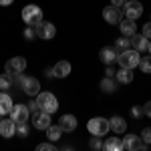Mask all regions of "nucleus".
Instances as JSON below:
<instances>
[{
	"instance_id": "obj_21",
	"label": "nucleus",
	"mask_w": 151,
	"mask_h": 151,
	"mask_svg": "<svg viewBox=\"0 0 151 151\" xmlns=\"http://www.w3.org/2000/svg\"><path fill=\"white\" fill-rule=\"evenodd\" d=\"M131 81H133V69H125V67H121V70H117V83H121V85H129Z\"/></svg>"
},
{
	"instance_id": "obj_20",
	"label": "nucleus",
	"mask_w": 151,
	"mask_h": 151,
	"mask_svg": "<svg viewBox=\"0 0 151 151\" xmlns=\"http://www.w3.org/2000/svg\"><path fill=\"white\" fill-rule=\"evenodd\" d=\"M58 125H60V129L63 131H75L77 129V119H75V115H63L60 119H58Z\"/></svg>"
},
{
	"instance_id": "obj_26",
	"label": "nucleus",
	"mask_w": 151,
	"mask_h": 151,
	"mask_svg": "<svg viewBox=\"0 0 151 151\" xmlns=\"http://www.w3.org/2000/svg\"><path fill=\"white\" fill-rule=\"evenodd\" d=\"M129 47H131V38H129V36L117 38V42H115V50H117V52H121V50H127Z\"/></svg>"
},
{
	"instance_id": "obj_40",
	"label": "nucleus",
	"mask_w": 151,
	"mask_h": 151,
	"mask_svg": "<svg viewBox=\"0 0 151 151\" xmlns=\"http://www.w3.org/2000/svg\"><path fill=\"white\" fill-rule=\"evenodd\" d=\"M105 77H113V69H107V70H105Z\"/></svg>"
},
{
	"instance_id": "obj_8",
	"label": "nucleus",
	"mask_w": 151,
	"mask_h": 151,
	"mask_svg": "<svg viewBox=\"0 0 151 151\" xmlns=\"http://www.w3.org/2000/svg\"><path fill=\"white\" fill-rule=\"evenodd\" d=\"M4 69H6L8 75H18V73H22L26 69V58H22V57L10 58V60H6V67Z\"/></svg>"
},
{
	"instance_id": "obj_24",
	"label": "nucleus",
	"mask_w": 151,
	"mask_h": 151,
	"mask_svg": "<svg viewBox=\"0 0 151 151\" xmlns=\"http://www.w3.org/2000/svg\"><path fill=\"white\" fill-rule=\"evenodd\" d=\"M47 137H48V141H58L60 139V137H63L60 125H48L47 127Z\"/></svg>"
},
{
	"instance_id": "obj_39",
	"label": "nucleus",
	"mask_w": 151,
	"mask_h": 151,
	"mask_svg": "<svg viewBox=\"0 0 151 151\" xmlns=\"http://www.w3.org/2000/svg\"><path fill=\"white\" fill-rule=\"evenodd\" d=\"M14 0H0V6H10Z\"/></svg>"
},
{
	"instance_id": "obj_6",
	"label": "nucleus",
	"mask_w": 151,
	"mask_h": 151,
	"mask_svg": "<svg viewBox=\"0 0 151 151\" xmlns=\"http://www.w3.org/2000/svg\"><path fill=\"white\" fill-rule=\"evenodd\" d=\"M123 14L125 18H131V20H137L141 14H143V6H141L139 0H127L123 4Z\"/></svg>"
},
{
	"instance_id": "obj_36",
	"label": "nucleus",
	"mask_w": 151,
	"mask_h": 151,
	"mask_svg": "<svg viewBox=\"0 0 151 151\" xmlns=\"http://www.w3.org/2000/svg\"><path fill=\"white\" fill-rule=\"evenodd\" d=\"M143 111H145V115H147V117L151 119V101H149V103H145V105H143Z\"/></svg>"
},
{
	"instance_id": "obj_11",
	"label": "nucleus",
	"mask_w": 151,
	"mask_h": 151,
	"mask_svg": "<svg viewBox=\"0 0 151 151\" xmlns=\"http://www.w3.org/2000/svg\"><path fill=\"white\" fill-rule=\"evenodd\" d=\"M121 143H123V149H129V151H139V149H145L147 147L137 135H131V133L125 135V139L121 141Z\"/></svg>"
},
{
	"instance_id": "obj_30",
	"label": "nucleus",
	"mask_w": 151,
	"mask_h": 151,
	"mask_svg": "<svg viewBox=\"0 0 151 151\" xmlns=\"http://www.w3.org/2000/svg\"><path fill=\"white\" fill-rule=\"evenodd\" d=\"M89 147H91V149H101V147H103V141L99 139L97 135H93V139L89 141Z\"/></svg>"
},
{
	"instance_id": "obj_1",
	"label": "nucleus",
	"mask_w": 151,
	"mask_h": 151,
	"mask_svg": "<svg viewBox=\"0 0 151 151\" xmlns=\"http://www.w3.org/2000/svg\"><path fill=\"white\" fill-rule=\"evenodd\" d=\"M117 60H119V65L125 67V69H135V67L139 65V60H141V55L135 48H127V50L117 52Z\"/></svg>"
},
{
	"instance_id": "obj_28",
	"label": "nucleus",
	"mask_w": 151,
	"mask_h": 151,
	"mask_svg": "<svg viewBox=\"0 0 151 151\" xmlns=\"http://www.w3.org/2000/svg\"><path fill=\"white\" fill-rule=\"evenodd\" d=\"M137 67H139L145 75H149V73H151V55H149V57H145V58H141Z\"/></svg>"
},
{
	"instance_id": "obj_22",
	"label": "nucleus",
	"mask_w": 151,
	"mask_h": 151,
	"mask_svg": "<svg viewBox=\"0 0 151 151\" xmlns=\"http://www.w3.org/2000/svg\"><path fill=\"white\" fill-rule=\"evenodd\" d=\"M101 91H103V93H115L117 91V81L113 77H105L103 81H101Z\"/></svg>"
},
{
	"instance_id": "obj_37",
	"label": "nucleus",
	"mask_w": 151,
	"mask_h": 151,
	"mask_svg": "<svg viewBox=\"0 0 151 151\" xmlns=\"http://www.w3.org/2000/svg\"><path fill=\"white\" fill-rule=\"evenodd\" d=\"M127 0H111V4L113 6H117V8H123V4H125Z\"/></svg>"
},
{
	"instance_id": "obj_18",
	"label": "nucleus",
	"mask_w": 151,
	"mask_h": 151,
	"mask_svg": "<svg viewBox=\"0 0 151 151\" xmlns=\"http://www.w3.org/2000/svg\"><path fill=\"white\" fill-rule=\"evenodd\" d=\"M12 107H14L12 97L6 93V91H2V93H0V115H8L12 111Z\"/></svg>"
},
{
	"instance_id": "obj_9",
	"label": "nucleus",
	"mask_w": 151,
	"mask_h": 151,
	"mask_svg": "<svg viewBox=\"0 0 151 151\" xmlns=\"http://www.w3.org/2000/svg\"><path fill=\"white\" fill-rule=\"evenodd\" d=\"M32 125H35V129H42V131H47V127L50 125V113L38 109L36 113H32Z\"/></svg>"
},
{
	"instance_id": "obj_16",
	"label": "nucleus",
	"mask_w": 151,
	"mask_h": 151,
	"mask_svg": "<svg viewBox=\"0 0 151 151\" xmlns=\"http://www.w3.org/2000/svg\"><path fill=\"white\" fill-rule=\"evenodd\" d=\"M119 28H121V35L123 36H133L137 32V24H135V20H131V18H121Z\"/></svg>"
},
{
	"instance_id": "obj_10",
	"label": "nucleus",
	"mask_w": 151,
	"mask_h": 151,
	"mask_svg": "<svg viewBox=\"0 0 151 151\" xmlns=\"http://www.w3.org/2000/svg\"><path fill=\"white\" fill-rule=\"evenodd\" d=\"M28 115H30V111H28L26 105H14L12 111H10V119L14 123H24V121H28Z\"/></svg>"
},
{
	"instance_id": "obj_41",
	"label": "nucleus",
	"mask_w": 151,
	"mask_h": 151,
	"mask_svg": "<svg viewBox=\"0 0 151 151\" xmlns=\"http://www.w3.org/2000/svg\"><path fill=\"white\" fill-rule=\"evenodd\" d=\"M149 52H151V42H149Z\"/></svg>"
},
{
	"instance_id": "obj_34",
	"label": "nucleus",
	"mask_w": 151,
	"mask_h": 151,
	"mask_svg": "<svg viewBox=\"0 0 151 151\" xmlns=\"http://www.w3.org/2000/svg\"><path fill=\"white\" fill-rule=\"evenodd\" d=\"M141 35L151 40V22H145V26H143V32H141Z\"/></svg>"
},
{
	"instance_id": "obj_29",
	"label": "nucleus",
	"mask_w": 151,
	"mask_h": 151,
	"mask_svg": "<svg viewBox=\"0 0 151 151\" xmlns=\"http://www.w3.org/2000/svg\"><path fill=\"white\" fill-rule=\"evenodd\" d=\"M139 139L143 141L145 145H149V143H151V127H145L143 131H141V137H139Z\"/></svg>"
},
{
	"instance_id": "obj_38",
	"label": "nucleus",
	"mask_w": 151,
	"mask_h": 151,
	"mask_svg": "<svg viewBox=\"0 0 151 151\" xmlns=\"http://www.w3.org/2000/svg\"><path fill=\"white\" fill-rule=\"evenodd\" d=\"M45 75H47L48 79H55V70H52V69H47V70H45Z\"/></svg>"
},
{
	"instance_id": "obj_17",
	"label": "nucleus",
	"mask_w": 151,
	"mask_h": 151,
	"mask_svg": "<svg viewBox=\"0 0 151 151\" xmlns=\"http://www.w3.org/2000/svg\"><path fill=\"white\" fill-rule=\"evenodd\" d=\"M52 70H55V79H65L70 75V63L69 60H58L52 67Z\"/></svg>"
},
{
	"instance_id": "obj_42",
	"label": "nucleus",
	"mask_w": 151,
	"mask_h": 151,
	"mask_svg": "<svg viewBox=\"0 0 151 151\" xmlns=\"http://www.w3.org/2000/svg\"><path fill=\"white\" fill-rule=\"evenodd\" d=\"M0 117H2V115H0Z\"/></svg>"
},
{
	"instance_id": "obj_15",
	"label": "nucleus",
	"mask_w": 151,
	"mask_h": 151,
	"mask_svg": "<svg viewBox=\"0 0 151 151\" xmlns=\"http://www.w3.org/2000/svg\"><path fill=\"white\" fill-rule=\"evenodd\" d=\"M99 58H101V63H105V65H113V63L117 60L115 47H103L101 50H99Z\"/></svg>"
},
{
	"instance_id": "obj_14",
	"label": "nucleus",
	"mask_w": 151,
	"mask_h": 151,
	"mask_svg": "<svg viewBox=\"0 0 151 151\" xmlns=\"http://www.w3.org/2000/svg\"><path fill=\"white\" fill-rule=\"evenodd\" d=\"M0 135L6 137V139L16 135V123L12 119H0Z\"/></svg>"
},
{
	"instance_id": "obj_4",
	"label": "nucleus",
	"mask_w": 151,
	"mask_h": 151,
	"mask_svg": "<svg viewBox=\"0 0 151 151\" xmlns=\"http://www.w3.org/2000/svg\"><path fill=\"white\" fill-rule=\"evenodd\" d=\"M87 129L91 135H97V137H103L109 133V119H103V117H93L89 119L87 123Z\"/></svg>"
},
{
	"instance_id": "obj_7",
	"label": "nucleus",
	"mask_w": 151,
	"mask_h": 151,
	"mask_svg": "<svg viewBox=\"0 0 151 151\" xmlns=\"http://www.w3.org/2000/svg\"><path fill=\"white\" fill-rule=\"evenodd\" d=\"M20 87H22V91L28 95V97H35V95L40 93V83H38V79H35V77H26V75H24Z\"/></svg>"
},
{
	"instance_id": "obj_23",
	"label": "nucleus",
	"mask_w": 151,
	"mask_h": 151,
	"mask_svg": "<svg viewBox=\"0 0 151 151\" xmlns=\"http://www.w3.org/2000/svg\"><path fill=\"white\" fill-rule=\"evenodd\" d=\"M103 149H107V151H121L123 149V143H121V139H117V137H109V139L103 143Z\"/></svg>"
},
{
	"instance_id": "obj_33",
	"label": "nucleus",
	"mask_w": 151,
	"mask_h": 151,
	"mask_svg": "<svg viewBox=\"0 0 151 151\" xmlns=\"http://www.w3.org/2000/svg\"><path fill=\"white\" fill-rule=\"evenodd\" d=\"M36 35V30H35V26H28L26 30H24V38H28V40H32V36Z\"/></svg>"
},
{
	"instance_id": "obj_31",
	"label": "nucleus",
	"mask_w": 151,
	"mask_h": 151,
	"mask_svg": "<svg viewBox=\"0 0 151 151\" xmlns=\"http://www.w3.org/2000/svg\"><path fill=\"white\" fill-rule=\"evenodd\" d=\"M131 115H133V119H141V117L145 115V111H143V107L137 105V107H133V109H131Z\"/></svg>"
},
{
	"instance_id": "obj_12",
	"label": "nucleus",
	"mask_w": 151,
	"mask_h": 151,
	"mask_svg": "<svg viewBox=\"0 0 151 151\" xmlns=\"http://www.w3.org/2000/svg\"><path fill=\"white\" fill-rule=\"evenodd\" d=\"M103 18H105V22H109V24H119L121 22V10L117 8V6H105L103 8Z\"/></svg>"
},
{
	"instance_id": "obj_5",
	"label": "nucleus",
	"mask_w": 151,
	"mask_h": 151,
	"mask_svg": "<svg viewBox=\"0 0 151 151\" xmlns=\"http://www.w3.org/2000/svg\"><path fill=\"white\" fill-rule=\"evenodd\" d=\"M35 30H36V36L42 38V40H50V38H55V35H57L55 24L48 22V20H40V22L35 26Z\"/></svg>"
},
{
	"instance_id": "obj_32",
	"label": "nucleus",
	"mask_w": 151,
	"mask_h": 151,
	"mask_svg": "<svg viewBox=\"0 0 151 151\" xmlns=\"http://www.w3.org/2000/svg\"><path fill=\"white\" fill-rule=\"evenodd\" d=\"M36 149L38 151H57V147L52 143H40V145H36Z\"/></svg>"
},
{
	"instance_id": "obj_3",
	"label": "nucleus",
	"mask_w": 151,
	"mask_h": 151,
	"mask_svg": "<svg viewBox=\"0 0 151 151\" xmlns=\"http://www.w3.org/2000/svg\"><path fill=\"white\" fill-rule=\"evenodd\" d=\"M22 20L26 22V26H36L42 20V10L36 4H26L22 8Z\"/></svg>"
},
{
	"instance_id": "obj_19",
	"label": "nucleus",
	"mask_w": 151,
	"mask_h": 151,
	"mask_svg": "<svg viewBox=\"0 0 151 151\" xmlns=\"http://www.w3.org/2000/svg\"><path fill=\"white\" fill-rule=\"evenodd\" d=\"M109 129H113L115 133H125V131H127V121H125L123 117H119V115L111 117V119H109Z\"/></svg>"
},
{
	"instance_id": "obj_25",
	"label": "nucleus",
	"mask_w": 151,
	"mask_h": 151,
	"mask_svg": "<svg viewBox=\"0 0 151 151\" xmlns=\"http://www.w3.org/2000/svg\"><path fill=\"white\" fill-rule=\"evenodd\" d=\"M12 85H14L12 75H8V73L0 75V91H8V89H12Z\"/></svg>"
},
{
	"instance_id": "obj_35",
	"label": "nucleus",
	"mask_w": 151,
	"mask_h": 151,
	"mask_svg": "<svg viewBox=\"0 0 151 151\" xmlns=\"http://www.w3.org/2000/svg\"><path fill=\"white\" fill-rule=\"evenodd\" d=\"M26 107H28V111H30V113H36V111H38V105H36V101H30Z\"/></svg>"
},
{
	"instance_id": "obj_27",
	"label": "nucleus",
	"mask_w": 151,
	"mask_h": 151,
	"mask_svg": "<svg viewBox=\"0 0 151 151\" xmlns=\"http://www.w3.org/2000/svg\"><path fill=\"white\" fill-rule=\"evenodd\" d=\"M28 133H30V127H28L26 121L24 123H16V135L18 137H28Z\"/></svg>"
},
{
	"instance_id": "obj_2",
	"label": "nucleus",
	"mask_w": 151,
	"mask_h": 151,
	"mask_svg": "<svg viewBox=\"0 0 151 151\" xmlns=\"http://www.w3.org/2000/svg\"><path fill=\"white\" fill-rule=\"evenodd\" d=\"M36 105H38L40 111H47L50 115L58 109V101L52 93H38L36 95Z\"/></svg>"
},
{
	"instance_id": "obj_13",
	"label": "nucleus",
	"mask_w": 151,
	"mask_h": 151,
	"mask_svg": "<svg viewBox=\"0 0 151 151\" xmlns=\"http://www.w3.org/2000/svg\"><path fill=\"white\" fill-rule=\"evenodd\" d=\"M131 38V48H135L137 52H145V50H149V38H145L143 35H135L129 36Z\"/></svg>"
}]
</instances>
